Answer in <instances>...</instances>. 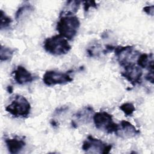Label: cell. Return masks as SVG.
Segmentation results:
<instances>
[{
  "instance_id": "cell-7",
  "label": "cell",
  "mask_w": 154,
  "mask_h": 154,
  "mask_svg": "<svg viewBox=\"0 0 154 154\" xmlns=\"http://www.w3.org/2000/svg\"><path fill=\"white\" fill-rule=\"evenodd\" d=\"M73 81V78L67 73L55 70H48L43 76V81L48 86L57 84H64Z\"/></svg>"
},
{
  "instance_id": "cell-18",
  "label": "cell",
  "mask_w": 154,
  "mask_h": 154,
  "mask_svg": "<svg viewBox=\"0 0 154 154\" xmlns=\"http://www.w3.org/2000/svg\"><path fill=\"white\" fill-rule=\"evenodd\" d=\"M12 22V19L8 16L2 10L0 11V28L1 30L8 28Z\"/></svg>"
},
{
  "instance_id": "cell-11",
  "label": "cell",
  "mask_w": 154,
  "mask_h": 154,
  "mask_svg": "<svg viewBox=\"0 0 154 154\" xmlns=\"http://www.w3.org/2000/svg\"><path fill=\"white\" fill-rule=\"evenodd\" d=\"M13 73L14 79L19 85L26 84L31 82L34 80L32 75L22 66H18Z\"/></svg>"
},
{
  "instance_id": "cell-9",
  "label": "cell",
  "mask_w": 154,
  "mask_h": 154,
  "mask_svg": "<svg viewBox=\"0 0 154 154\" xmlns=\"http://www.w3.org/2000/svg\"><path fill=\"white\" fill-rule=\"evenodd\" d=\"M124 69L125 70L121 73V75L133 86H135L141 82L143 71L139 66L132 64L124 67Z\"/></svg>"
},
{
  "instance_id": "cell-25",
  "label": "cell",
  "mask_w": 154,
  "mask_h": 154,
  "mask_svg": "<svg viewBox=\"0 0 154 154\" xmlns=\"http://www.w3.org/2000/svg\"><path fill=\"white\" fill-rule=\"evenodd\" d=\"M7 91L9 92V93H11L12 91H13V88L11 86H8V88H7Z\"/></svg>"
},
{
  "instance_id": "cell-4",
  "label": "cell",
  "mask_w": 154,
  "mask_h": 154,
  "mask_svg": "<svg viewBox=\"0 0 154 154\" xmlns=\"http://www.w3.org/2000/svg\"><path fill=\"white\" fill-rule=\"evenodd\" d=\"M115 55L119 64L126 67L135 64V61L140 55V52L134 49L133 46H119L114 48Z\"/></svg>"
},
{
  "instance_id": "cell-15",
  "label": "cell",
  "mask_w": 154,
  "mask_h": 154,
  "mask_svg": "<svg viewBox=\"0 0 154 154\" xmlns=\"http://www.w3.org/2000/svg\"><path fill=\"white\" fill-rule=\"evenodd\" d=\"M34 11V7L30 4H24L20 7L17 10L15 15V19L17 21H19L23 17L29 14Z\"/></svg>"
},
{
  "instance_id": "cell-12",
  "label": "cell",
  "mask_w": 154,
  "mask_h": 154,
  "mask_svg": "<svg viewBox=\"0 0 154 154\" xmlns=\"http://www.w3.org/2000/svg\"><path fill=\"white\" fill-rule=\"evenodd\" d=\"M5 142L8 152L11 154H16L20 152L25 146V142L21 138H6Z\"/></svg>"
},
{
  "instance_id": "cell-24",
  "label": "cell",
  "mask_w": 154,
  "mask_h": 154,
  "mask_svg": "<svg viewBox=\"0 0 154 154\" xmlns=\"http://www.w3.org/2000/svg\"><path fill=\"white\" fill-rule=\"evenodd\" d=\"M51 124L54 126V127H57L58 125L57 122L55 120H51Z\"/></svg>"
},
{
  "instance_id": "cell-1",
  "label": "cell",
  "mask_w": 154,
  "mask_h": 154,
  "mask_svg": "<svg viewBox=\"0 0 154 154\" xmlns=\"http://www.w3.org/2000/svg\"><path fill=\"white\" fill-rule=\"evenodd\" d=\"M56 29L60 35L66 39L72 40L76 35L80 27L79 19L73 15L60 16Z\"/></svg>"
},
{
  "instance_id": "cell-21",
  "label": "cell",
  "mask_w": 154,
  "mask_h": 154,
  "mask_svg": "<svg viewBox=\"0 0 154 154\" xmlns=\"http://www.w3.org/2000/svg\"><path fill=\"white\" fill-rule=\"evenodd\" d=\"M68 109H69V107H68L67 106H66V105H64V106H60V107H58V108H57L54 111V116L60 115V114H62L63 112L66 111Z\"/></svg>"
},
{
  "instance_id": "cell-6",
  "label": "cell",
  "mask_w": 154,
  "mask_h": 154,
  "mask_svg": "<svg viewBox=\"0 0 154 154\" xmlns=\"http://www.w3.org/2000/svg\"><path fill=\"white\" fill-rule=\"evenodd\" d=\"M112 147V144L104 143L101 140L88 135L84 141L82 149L87 153H109Z\"/></svg>"
},
{
  "instance_id": "cell-10",
  "label": "cell",
  "mask_w": 154,
  "mask_h": 154,
  "mask_svg": "<svg viewBox=\"0 0 154 154\" xmlns=\"http://www.w3.org/2000/svg\"><path fill=\"white\" fill-rule=\"evenodd\" d=\"M140 131L137 129L131 123L126 120H122L119 125L115 134L121 138H130L139 135Z\"/></svg>"
},
{
  "instance_id": "cell-16",
  "label": "cell",
  "mask_w": 154,
  "mask_h": 154,
  "mask_svg": "<svg viewBox=\"0 0 154 154\" xmlns=\"http://www.w3.org/2000/svg\"><path fill=\"white\" fill-rule=\"evenodd\" d=\"M103 51L104 49H102L101 45L96 42L92 43L87 49V52L90 57H99L101 52L103 53Z\"/></svg>"
},
{
  "instance_id": "cell-13",
  "label": "cell",
  "mask_w": 154,
  "mask_h": 154,
  "mask_svg": "<svg viewBox=\"0 0 154 154\" xmlns=\"http://www.w3.org/2000/svg\"><path fill=\"white\" fill-rule=\"evenodd\" d=\"M137 64L140 68H145L149 70V72H153V54L149 55L147 54H140L137 60Z\"/></svg>"
},
{
  "instance_id": "cell-17",
  "label": "cell",
  "mask_w": 154,
  "mask_h": 154,
  "mask_svg": "<svg viewBox=\"0 0 154 154\" xmlns=\"http://www.w3.org/2000/svg\"><path fill=\"white\" fill-rule=\"evenodd\" d=\"M15 52V49L9 48L4 46L3 45H1L0 48V59L1 61H7L10 60L14 53Z\"/></svg>"
},
{
  "instance_id": "cell-20",
  "label": "cell",
  "mask_w": 154,
  "mask_h": 154,
  "mask_svg": "<svg viewBox=\"0 0 154 154\" xmlns=\"http://www.w3.org/2000/svg\"><path fill=\"white\" fill-rule=\"evenodd\" d=\"M83 4L85 13L88 12L91 7L97 8L98 7V4L95 1H83Z\"/></svg>"
},
{
  "instance_id": "cell-14",
  "label": "cell",
  "mask_w": 154,
  "mask_h": 154,
  "mask_svg": "<svg viewBox=\"0 0 154 154\" xmlns=\"http://www.w3.org/2000/svg\"><path fill=\"white\" fill-rule=\"evenodd\" d=\"M81 1H68L64 4L60 16H71L75 14L80 6Z\"/></svg>"
},
{
  "instance_id": "cell-23",
  "label": "cell",
  "mask_w": 154,
  "mask_h": 154,
  "mask_svg": "<svg viewBox=\"0 0 154 154\" xmlns=\"http://www.w3.org/2000/svg\"><path fill=\"white\" fill-rule=\"evenodd\" d=\"M154 76H153V72H149V73L146 76V79L152 84L153 83L154 81Z\"/></svg>"
},
{
  "instance_id": "cell-22",
  "label": "cell",
  "mask_w": 154,
  "mask_h": 154,
  "mask_svg": "<svg viewBox=\"0 0 154 154\" xmlns=\"http://www.w3.org/2000/svg\"><path fill=\"white\" fill-rule=\"evenodd\" d=\"M143 11L147 13L149 15L153 16V11H154V6L149 5V6H146L143 8Z\"/></svg>"
},
{
  "instance_id": "cell-3",
  "label": "cell",
  "mask_w": 154,
  "mask_h": 154,
  "mask_svg": "<svg viewBox=\"0 0 154 154\" xmlns=\"http://www.w3.org/2000/svg\"><path fill=\"white\" fill-rule=\"evenodd\" d=\"M31 105L28 100L23 96L17 94L11 103L5 108V111L16 117L26 118L31 111Z\"/></svg>"
},
{
  "instance_id": "cell-19",
  "label": "cell",
  "mask_w": 154,
  "mask_h": 154,
  "mask_svg": "<svg viewBox=\"0 0 154 154\" xmlns=\"http://www.w3.org/2000/svg\"><path fill=\"white\" fill-rule=\"evenodd\" d=\"M119 108L126 116H131L135 111V108L134 104L131 102H126L123 103L119 106Z\"/></svg>"
},
{
  "instance_id": "cell-2",
  "label": "cell",
  "mask_w": 154,
  "mask_h": 154,
  "mask_svg": "<svg viewBox=\"0 0 154 154\" xmlns=\"http://www.w3.org/2000/svg\"><path fill=\"white\" fill-rule=\"evenodd\" d=\"M43 48L47 52L57 56L66 54L71 49L67 40L60 34L46 38Z\"/></svg>"
},
{
  "instance_id": "cell-5",
  "label": "cell",
  "mask_w": 154,
  "mask_h": 154,
  "mask_svg": "<svg viewBox=\"0 0 154 154\" xmlns=\"http://www.w3.org/2000/svg\"><path fill=\"white\" fill-rule=\"evenodd\" d=\"M93 121L96 128L107 134L116 133L119 125L114 122L112 116L105 111L97 112L94 114Z\"/></svg>"
},
{
  "instance_id": "cell-8",
  "label": "cell",
  "mask_w": 154,
  "mask_h": 154,
  "mask_svg": "<svg viewBox=\"0 0 154 154\" xmlns=\"http://www.w3.org/2000/svg\"><path fill=\"white\" fill-rule=\"evenodd\" d=\"M94 109L90 106H85L76 112L72 117L71 125L74 128L89 123L93 117Z\"/></svg>"
}]
</instances>
